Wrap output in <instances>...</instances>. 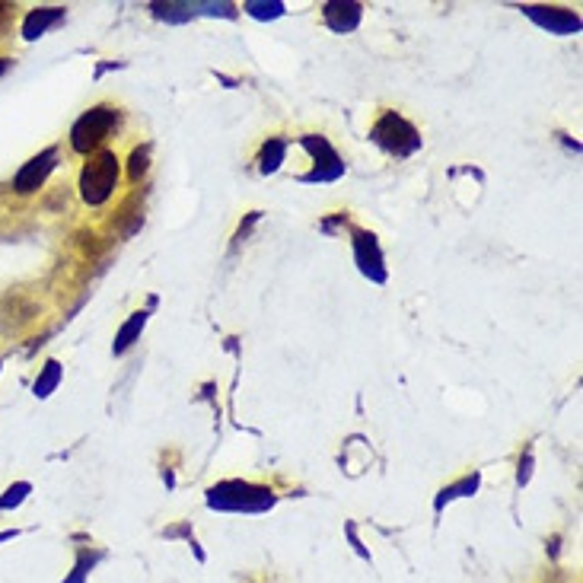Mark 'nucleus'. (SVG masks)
<instances>
[{"instance_id":"obj_1","label":"nucleus","mask_w":583,"mask_h":583,"mask_svg":"<svg viewBox=\"0 0 583 583\" xmlns=\"http://www.w3.org/2000/svg\"><path fill=\"white\" fill-rule=\"evenodd\" d=\"M118 182V157L112 150H99L80 173V195L87 204H106Z\"/></svg>"},{"instance_id":"obj_2","label":"nucleus","mask_w":583,"mask_h":583,"mask_svg":"<svg viewBox=\"0 0 583 583\" xmlns=\"http://www.w3.org/2000/svg\"><path fill=\"white\" fill-rule=\"evenodd\" d=\"M115 125H118V112L109 109V106H96L83 118H77V125L71 131V147L77 153H93L112 134Z\"/></svg>"},{"instance_id":"obj_3","label":"nucleus","mask_w":583,"mask_h":583,"mask_svg":"<svg viewBox=\"0 0 583 583\" xmlns=\"http://www.w3.org/2000/svg\"><path fill=\"white\" fill-rule=\"evenodd\" d=\"M208 504L211 507H220V510H265L274 504V497L268 488H255V485H246V482H227V485H217L211 488L208 494Z\"/></svg>"},{"instance_id":"obj_4","label":"nucleus","mask_w":583,"mask_h":583,"mask_svg":"<svg viewBox=\"0 0 583 583\" xmlns=\"http://www.w3.org/2000/svg\"><path fill=\"white\" fill-rule=\"evenodd\" d=\"M373 141L380 144L383 150L396 153V157H408V153H415L421 147L418 131L396 112H386L380 122L373 125Z\"/></svg>"},{"instance_id":"obj_5","label":"nucleus","mask_w":583,"mask_h":583,"mask_svg":"<svg viewBox=\"0 0 583 583\" xmlns=\"http://www.w3.org/2000/svg\"><path fill=\"white\" fill-rule=\"evenodd\" d=\"M55 163H58V147H48L45 153H39V157H32L20 173H16V182H13V188L20 195H32V192H39L42 188V182L48 179V173L55 169Z\"/></svg>"},{"instance_id":"obj_6","label":"nucleus","mask_w":583,"mask_h":583,"mask_svg":"<svg viewBox=\"0 0 583 583\" xmlns=\"http://www.w3.org/2000/svg\"><path fill=\"white\" fill-rule=\"evenodd\" d=\"M526 13L533 16V20L545 29L552 32H574L580 29V20L568 10H558V7H526Z\"/></svg>"},{"instance_id":"obj_7","label":"nucleus","mask_w":583,"mask_h":583,"mask_svg":"<svg viewBox=\"0 0 583 583\" xmlns=\"http://www.w3.org/2000/svg\"><path fill=\"white\" fill-rule=\"evenodd\" d=\"M354 249H357V262H360V268H364L370 278H376V281H383V255H380V246H376V236H370V233H357V239H354Z\"/></svg>"},{"instance_id":"obj_8","label":"nucleus","mask_w":583,"mask_h":583,"mask_svg":"<svg viewBox=\"0 0 583 583\" xmlns=\"http://www.w3.org/2000/svg\"><path fill=\"white\" fill-rule=\"evenodd\" d=\"M61 16H64L61 7H39V10H32V13L26 16V23H23V36H26V39H39V36H45V32H48L51 26L61 23Z\"/></svg>"},{"instance_id":"obj_9","label":"nucleus","mask_w":583,"mask_h":583,"mask_svg":"<svg viewBox=\"0 0 583 583\" xmlns=\"http://www.w3.org/2000/svg\"><path fill=\"white\" fill-rule=\"evenodd\" d=\"M322 16L335 32H351L360 23V4H325Z\"/></svg>"},{"instance_id":"obj_10","label":"nucleus","mask_w":583,"mask_h":583,"mask_svg":"<svg viewBox=\"0 0 583 583\" xmlns=\"http://www.w3.org/2000/svg\"><path fill=\"white\" fill-rule=\"evenodd\" d=\"M58 380H61V367L55 364V360H48L45 370H42V376L36 380V396H39V399L51 396V389L58 386Z\"/></svg>"},{"instance_id":"obj_11","label":"nucleus","mask_w":583,"mask_h":583,"mask_svg":"<svg viewBox=\"0 0 583 583\" xmlns=\"http://www.w3.org/2000/svg\"><path fill=\"white\" fill-rule=\"evenodd\" d=\"M284 153H287V144H284V141H278V137H274V141H268V144H265V150H262V169H265V173H274V169L281 166Z\"/></svg>"},{"instance_id":"obj_12","label":"nucleus","mask_w":583,"mask_h":583,"mask_svg":"<svg viewBox=\"0 0 583 583\" xmlns=\"http://www.w3.org/2000/svg\"><path fill=\"white\" fill-rule=\"evenodd\" d=\"M144 322H147V313H134L131 322L122 329V335L115 338V351H125V348L131 345V341H134V335L144 329Z\"/></svg>"},{"instance_id":"obj_13","label":"nucleus","mask_w":583,"mask_h":583,"mask_svg":"<svg viewBox=\"0 0 583 583\" xmlns=\"http://www.w3.org/2000/svg\"><path fill=\"white\" fill-rule=\"evenodd\" d=\"M147 157H150V150H147V147H137V150L131 153V179H134V182L147 173Z\"/></svg>"},{"instance_id":"obj_14","label":"nucleus","mask_w":583,"mask_h":583,"mask_svg":"<svg viewBox=\"0 0 583 583\" xmlns=\"http://www.w3.org/2000/svg\"><path fill=\"white\" fill-rule=\"evenodd\" d=\"M29 491V485L23 482V485H16V488H10L4 497H0V510H10V507H16V504H20L23 501V494Z\"/></svg>"},{"instance_id":"obj_15","label":"nucleus","mask_w":583,"mask_h":583,"mask_svg":"<svg viewBox=\"0 0 583 583\" xmlns=\"http://www.w3.org/2000/svg\"><path fill=\"white\" fill-rule=\"evenodd\" d=\"M246 10H249L252 16H278L284 7H281V4H246Z\"/></svg>"},{"instance_id":"obj_16","label":"nucleus","mask_w":583,"mask_h":583,"mask_svg":"<svg viewBox=\"0 0 583 583\" xmlns=\"http://www.w3.org/2000/svg\"><path fill=\"white\" fill-rule=\"evenodd\" d=\"M475 485H478V478L472 475V478H466L462 485H456V488H450V491H443V497H440V504L447 501V497H459L462 491H475Z\"/></svg>"},{"instance_id":"obj_17","label":"nucleus","mask_w":583,"mask_h":583,"mask_svg":"<svg viewBox=\"0 0 583 583\" xmlns=\"http://www.w3.org/2000/svg\"><path fill=\"white\" fill-rule=\"evenodd\" d=\"M13 20V7L10 4H0V32H4Z\"/></svg>"},{"instance_id":"obj_18","label":"nucleus","mask_w":583,"mask_h":583,"mask_svg":"<svg viewBox=\"0 0 583 583\" xmlns=\"http://www.w3.org/2000/svg\"><path fill=\"white\" fill-rule=\"evenodd\" d=\"M83 574H87V555H83V558L77 561V574H74L71 580H64V583H80V580H83Z\"/></svg>"},{"instance_id":"obj_19","label":"nucleus","mask_w":583,"mask_h":583,"mask_svg":"<svg viewBox=\"0 0 583 583\" xmlns=\"http://www.w3.org/2000/svg\"><path fill=\"white\" fill-rule=\"evenodd\" d=\"M7 67H10V61H7V58H0V74H7Z\"/></svg>"}]
</instances>
